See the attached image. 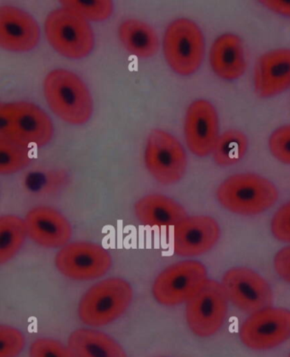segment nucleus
<instances>
[{"instance_id":"nucleus-9","label":"nucleus","mask_w":290,"mask_h":357,"mask_svg":"<svg viewBox=\"0 0 290 357\" xmlns=\"http://www.w3.org/2000/svg\"><path fill=\"white\" fill-rule=\"evenodd\" d=\"M228 302L221 283L209 279L186 303V320L193 335L200 337L216 335L226 321Z\"/></svg>"},{"instance_id":"nucleus-5","label":"nucleus","mask_w":290,"mask_h":357,"mask_svg":"<svg viewBox=\"0 0 290 357\" xmlns=\"http://www.w3.org/2000/svg\"><path fill=\"white\" fill-rule=\"evenodd\" d=\"M45 33L52 48L67 59H85L95 47V33L90 22L66 8L48 15Z\"/></svg>"},{"instance_id":"nucleus-20","label":"nucleus","mask_w":290,"mask_h":357,"mask_svg":"<svg viewBox=\"0 0 290 357\" xmlns=\"http://www.w3.org/2000/svg\"><path fill=\"white\" fill-rule=\"evenodd\" d=\"M68 347L76 357H128L115 340L93 329L75 330L68 339Z\"/></svg>"},{"instance_id":"nucleus-29","label":"nucleus","mask_w":290,"mask_h":357,"mask_svg":"<svg viewBox=\"0 0 290 357\" xmlns=\"http://www.w3.org/2000/svg\"><path fill=\"white\" fill-rule=\"evenodd\" d=\"M271 231L277 241L290 243V202L275 213L271 222Z\"/></svg>"},{"instance_id":"nucleus-8","label":"nucleus","mask_w":290,"mask_h":357,"mask_svg":"<svg viewBox=\"0 0 290 357\" xmlns=\"http://www.w3.org/2000/svg\"><path fill=\"white\" fill-rule=\"evenodd\" d=\"M208 280L207 268L203 264L182 261L159 274L152 286V295L160 305L177 306L188 303Z\"/></svg>"},{"instance_id":"nucleus-6","label":"nucleus","mask_w":290,"mask_h":357,"mask_svg":"<svg viewBox=\"0 0 290 357\" xmlns=\"http://www.w3.org/2000/svg\"><path fill=\"white\" fill-rule=\"evenodd\" d=\"M163 52L168 65L175 74L193 75L201 67L205 56L203 32L190 19H177L166 30Z\"/></svg>"},{"instance_id":"nucleus-1","label":"nucleus","mask_w":290,"mask_h":357,"mask_svg":"<svg viewBox=\"0 0 290 357\" xmlns=\"http://www.w3.org/2000/svg\"><path fill=\"white\" fill-rule=\"evenodd\" d=\"M43 91L49 109L67 124L85 125L92 116L94 103L89 88L74 73L66 69L49 72Z\"/></svg>"},{"instance_id":"nucleus-28","label":"nucleus","mask_w":290,"mask_h":357,"mask_svg":"<svg viewBox=\"0 0 290 357\" xmlns=\"http://www.w3.org/2000/svg\"><path fill=\"white\" fill-rule=\"evenodd\" d=\"M30 357H76L70 347H65L59 341L47 339H39L31 344L29 350Z\"/></svg>"},{"instance_id":"nucleus-23","label":"nucleus","mask_w":290,"mask_h":357,"mask_svg":"<svg viewBox=\"0 0 290 357\" xmlns=\"http://www.w3.org/2000/svg\"><path fill=\"white\" fill-rule=\"evenodd\" d=\"M249 149V139L239 130H228L220 135L212 153L214 161L220 167L238 164Z\"/></svg>"},{"instance_id":"nucleus-27","label":"nucleus","mask_w":290,"mask_h":357,"mask_svg":"<svg viewBox=\"0 0 290 357\" xmlns=\"http://www.w3.org/2000/svg\"><path fill=\"white\" fill-rule=\"evenodd\" d=\"M271 153L280 162L290 165V125L280 126L269 137Z\"/></svg>"},{"instance_id":"nucleus-17","label":"nucleus","mask_w":290,"mask_h":357,"mask_svg":"<svg viewBox=\"0 0 290 357\" xmlns=\"http://www.w3.org/2000/svg\"><path fill=\"white\" fill-rule=\"evenodd\" d=\"M255 91L259 97L271 98L290 88V49H277L264 54L255 64Z\"/></svg>"},{"instance_id":"nucleus-16","label":"nucleus","mask_w":290,"mask_h":357,"mask_svg":"<svg viewBox=\"0 0 290 357\" xmlns=\"http://www.w3.org/2000/svg\"><path fill=\"white\" fill-rule=\"evenodd\" d=\"M24 220L30 239L41 247L63 248L71 239L70 222L51 207H35L29 211Z\"/></svg>"},{"instance_id":"nucleus-31","label":"nucleus","mask_w":290,"mask_h":357,"mask_svg":"<svg viewBox=\"0 0 290 357\" xmlns=\"http://www.w3.org/2000/svg\"><path fill=\"white\" fill-rule=\"evenodd\" d=\"M261 3L273 13L290 18V1L266 0V1H261Z\"/></svg>"},{"instance_id":"nucleus-21","label":"nucleus","mask_w":290,"mask_h":357,"mask_svg":"<svg viewBox=\"0 0 290 357\" xmlns=\"http://www.w3.org/2000/svg\"><path fill=\"white\" fill-rule=\"evenodd\" d=\"M118 36L126 51L139 59H150L159 52L158 33L146 22L128 19L120 25Z\"/></svg>"},{"instance_id":"nucleus-19","label":"nucleus","mask_w":290,"mask_h":357,"mask_svg":"<svg viewBox=\"0 0 290 357\" xmlns=\"http://www.w3.org/2000/svg\"><path fill=\"white\" fill-rule=\"evenodd\" d=\"M135 214L147 226H175L188 217L184 207L173 199L159 194L147 195L135 206Z\"/></svg>"},{"instance_id":"nucleus-32","label":"nucleus","mask_w":290,"mask_h":357,"mask_svg":"<svg viewBox=\"0 0 290 357\" xmlns=\"http://www.w3.org/2000/svg\"><path fill=\"white\" fill-rule=\"evenodd\" d=\"M289 357H290V354H289Z\"/></svg>"},{"instance_id":"nucleus-25","label":"nucleus","mask_w":290,"mask_h":357,"mask_svg":"<svg viewBox=\"0 0 290 357\" xmlns=\"http://www.w3.org/2000/svg\"><path fill=\"white\" fill-rule=\"evenodd\" d=\"M62 7L81 15L88 22H104L111 17L113 13V3L109 0H63Z\"/></svg>"},{"instance_id":"nucleus-15","label":"nucleus","mask_w":290,"mask_h":357,"mask_svg":"<svg viewBox=\"0 0 290 357\" xmlns=\"http://www.w3.org/2000/svg\"><path fill=\"white\" fill-rule=\"evenodd\" d=\"M40 28L31 15L19 8H0V46L11 52L32 51L39 44Z\"/></svg>"},{"instance_id":"nucleus-7","label":"nucleus","mask_w":290,"mask_h":357,"mask_svg":"<svg viewBox=\"0 0 290 357\" xmlns=\"http://www.w3.org/2000/svg\"><path fill=\"white\" fill-rule=\"evenodd\" d=\"M144 161L148 172L163 185L180 182L188 168L185 149L177 138L163 130H154L148 136Z\"/></svg>"},{"instance_id":"nucleus-13","label":"nucleus","mask_w":290,"mask_h":357,"mask_svg":"<svg viewBox=\"0 0 290 357\" xmlns=\"http://www.w3.org/2000/svg\"><path fill=\"white\" fill-rule=\"evenodd\" d=\"M184 134L186 145L193 155H212L220 134L218 114L211 102L198 99L191 103L186 113Z\"/></svg>"},{"instance_id":"nucleus-26","label":"nucleus","mask_w":290,"mask_h":357,"mask_svg":"<svg viewBox=\"0 0 290 357\" xmlns=\"http://www.w3.org/2000/svg\"><path fill=\"white\" fill-rule=\"evenodd\" d=\"M25 347V337L10 326H0V357H17Z\"/></svg>"},{"instance_id":"nucleus-24","label":"nucleus","mask_w":290,"mask_h":357,"mask_svg":"<svg viewBox=\"0 0 290 357\" xmlns=\"http://www.w3.org/2000/svg\"><path fill=\"white\" fill-rule=\"evenodd\" d=\"M28 147L0 138V174L11 175L24 170L31 162Z\"/></svg>"},{"instance_id":"nucleus-14","label":"nucleus","mask_w":290,"mask_h":357,"mask_svg":"<svg viewBox=\"0 0 290 357\" xmlns=\"http://www.w3.org/2000/svg\"><path fill=\"white\" fill-rule=\"evenodd\" d=\"M220 237L218 222L209 216L186 217L175 226L174 251L181 257H197L215 248Z\"/></svg>"},{"instance_id":"nucleus-3","label":"nucleus","mask_w":290,"mask_h":357,"mask_svg":"<svg viewBox=\"0 0 290 357\" xmlns=\"http://www.w3.org/2000/svg\"><path fill=\"white\" fill-rule=\"evenodd\" d=\"M54 136V126L39 106L28 102L0 105V138L25 146L44 147Z\"/></svg>"},{"instance_id":"nucleus-11","label":"nucleus","mask_w":290,"mask_h":357,"mask_svg":"<svg viewBox=\"0 0 290 357\" xmlns=\"http://www.w3.org/2000/svg\"><path fill=\"white\" fill-rule=\"evenodd\" d=\"M221 286L228 301L243 312L251 314L273 305L272 287L251 268H231L225 273Z\"/></svg>"},{"instance_id":"nucleus-4","label":"nucleus","mask_w":290,"mask_h":357,"mask_svg":"<svg viewBox=\"0 0 290 357\" xmlns=\"http://www.w3.org/2000/svg\"><path fill=\"white\" fill-rule=\"evenodd\" d=\"M133 289L121 278H110L95 284L83 295L79 305V317L91 327L112 324L131 305Z\"/></svg>"},{"instance_id":"nucleus-10","label":"nucleus","mask_w":290,"mask_h":357,"mask_svg":"<svg viewBox=\"0 0 290 357\" xmlns=\"http://www.w3.org/2000/svg\"><path fill=\"white\" fill-rule=\"evenodd\" d=\"M243 344L254 351H268L290 339V310L268 308L250 314L239 330Z\"/></svg>"},{"instance_id":"nucleus-2","label":"nucleus","mask_w":290,"mask_h":357,"mask_svg":"<svg viewBox=\"0 0 290 357\" xmlns=\"http://www.w3.org/2000/svg\"><path fill=\"white\" fill-rule=\"evenodd\" d=\"M216 197L229 212L241 216H255L276 204L278 190L264 176L239 174L229 176L220 184Z\"/></svg>"},{"instance_id":"nucleus-12","label":"nucleus","mask_w":290,"mask_h":357,"mask_svg":"<svg viewBox=\"0 0 290 357\" xmlns=\"http://www.w3.org/2000/svg\"><path fill=\"white\" fill-rule=\"evenodd\" d=\"M56 266L61 274L74 281H90L108 273L112 258L106 249L91 243L65 245L57 253Z\"/></svg>"},{"instance_id":"nucleus-18","label":"nucleus","mask_w":290,"mask_h":357,"mask_svg":"<svg viewBox=\"0 0 290 357\" xmlns=\"http://www.w3.org/2000/svg\"><path fill=\"white\" fill-rule=\"evenodd\" d=\"M209 64L221 79L234 82L241 78L247 68L241 38L232 33L217 38L209 51Z\"/></svg>"},{"instance_id":"nucleus-30","label":"nucleus","mask_w":290,"mask_h":357,"mask_svg":"<svg viewBox=\"0 0 290 357\" xmlns=\"http://www.w3.org/2000/svg\"><path fill=\"white\" fill-rule=\"evenodd\" d=\"M274 268L277 275L290 284V245L277 252L274 258Z\"/></svg>"},{"instance_id":"nucleus-22","label":"nucleus","mask_w":290,"mask_h":357,"mask_svg":"<svg viewBox=\"0 0 290 357\" xmlns=\"http://www.w3.org/2000/svg\"><path fill=\"white\" fill-rule=\"evenodd\" d=\"M28 230L25 220L14 215L0 218V264L9 262L21 250Z\"/></svg>"}]
</instances>
